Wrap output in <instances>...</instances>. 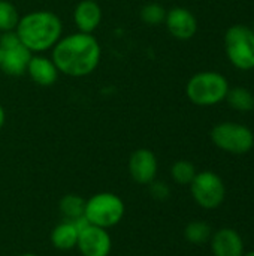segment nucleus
Segmentation results:
<instances>
[{"mask_svg": "<svg viewBox=\"0 0 254 256\" xmlns=\"http://www.w3.org/2000/svg\"><path fill=\"white\" fill-rule=\"evenodd\" d=\"M228 78L217 70L195 74L186 84L187 99L198 106H213L226 100L229 92Z\"/></svg>", "mask_w": 254, "mask_h": 256, "instance_id": "7ed1b4c3", "label": "nucleus"}, {"mask_svg": "<svg viewBox=\"0 0 254 256\" xmlns=\"http://www.w3.org/2000/svg\"><path fill=\"white\" fill-rule=\"evenodd\" d=\"M226 100L232 110L240 112H250L254 110V94L244 87L229 88Z\"/></svg>", "mask_w": 254, "mask_h": 256, "instance_id": "f3484780", "label": "nucleus"}, {"mask_svg": "<svg viewBox=\"0 0 254 256\" xmlns=\"http://www.w3.org/2000/svg\"><path fill=\"white\" fill-rule=\"evenodd\" d=\"M127 170L135 183L148 186L157 177V171H159L157 156L150 148H138L130 154Z\"/></svg>", "mask_w": 254, "mask_h": 256, "instance_id": "1a4fd4ad", "label": "nucleus"}, {"mask_svg": "<svg viewBox=\"0 0 254 256\" xmlns=\"http://www.w3.org/2000/svg\"><path fill=\"white\" fill-rule=\"evenodd\" d=\"M15 33L31 54H43L63 36V22L51 10H31L19 16Z\"/></svg>", "mask_w": 254, "mask_h": 256, "instance_id": "f03ea898", "label": "nucleus"}, {"mask_svg": "<svg viewBox=\"0 0 254 256\" xmlns=\"http://www.w3.org/2000/svg\"><path fill=\"white\" fill-rule=\"evenodd\" d=\"M31 52L19 42L9 48H1V62L0 69L9 76H21L25 74Z\"/></svg>", "mask_w": 254, "mask_h": 256, "instance_id": "ddd939ff", "label": "nucleus"}, {"mask_svg": "<svg viewBox=\"0 0 254 256\" xmlns=\"http://www.w3.org/2000/svg\"><path fill=\"white\" fill-rule=\"evenodd\" d=\"M0 62H1V48H0Z\"/></svg>", "mask_w": 254, "mask_h": 256, "instance_id": "a878e982", "label": "nucleus"}, {"mask_svg": "<svg viewBox=\"0 0 254 256\" xmlns=\"http://www.w3.org/2000/svg\"><path fill=\"white\" fill-rule=\"evenodd\" d=\"M25 72L30 76V80L40 87H51L52 84H55L60 75L52 58L42 54L31 56Z\"/></svg>", "mask_w": 254, "mask_h": 256, "instance_id": "9b49d317", "label": "nucleus"}, {"mask_svg": "<svg viewBox=\"0 0 254 256\" xmlns=\"http://www.w3.org/2000/svg\"><path fill=\"white\" fill-rule=\"evenodd\" d=\"M4 122H6V112H4V108L0 105V130H1L3 126H4Z\"/></svg>", "mask_w": 254, "mask_h": 256, "instance_id": "5701e85b", "label": "nucleus"}, {"mask_svg": "<svg viewBox=\"0 0 254 256\" xmlns=\"http://www.w3.org/2000/svg\"><path fill=\"white\" fill-rule=\"evenodd\" d=\"M148 186H150V194H151V196H153L154 200L165 201V200H168V198H169V195H171V189H169V186H168L166 183H163V182H157V180H154V182H153V183H150Z\"/></svg>", "mask_w": 254, "mask_h": 256, "instance_id": "4be33fe9", "label": "nucleus"}, {"mask_svg": "<svg viewBox=\"0 0 254 256\" xmlns=\"http://www.w3.org/2000/svg\"><path fill=\"white\" fill-rule=\"evenodd\" d=\"M166 9L156 2L147 3L141 8L139 10V18L144 24L150 26V27H156L160 24H165V18H166Z\"/></svg>", "mask_w": 254, "mask_h": 256, "instance_id": "6ab92c4d", "label": "nucleus"}, {"mask_svg": "<svg viewBox=\"0 0 254 256\" xmlns=\"http://www.w3.org/2000/svg\"><path fill=\"white\" fill-rule=\"evenodd\" d=\"M211 250L214 256H243L246 254L243 237L232 228L219 230L211 236Z\"/></svg>", "mask_w": 254, "mask_h": 256, "instance_id": "f8f14e48", "label": "nucleus"}, {"mask_svg": "<svg viewBox=\"0 0 254 256\" xmlns=\"http://www.w3.org/2000/svg\"><path fill=\"white\" fill-rule=\"evenodd\" d=\"M102 21V8L96 0H81L73 9V22L78 32L93 33Z\"/></svg>", "mask_w": 254, "mask_h": 256, "instance_id": "4468645a", "label": "nucleus"}, {"mask_svg": "<svg viewBox=\"0 0 254 256\" xmlns=\"http://www.w3.org/2000/svg\"><path fill=\"white\" fill-rule=\"evenodd\" d=\"M18 256H39V255H36V254H22V255H18Z\"/></svg>", "mask_w": 254, "mask_h": 256, "instance_id": "b1692460", "label": "nucleus"}, {"mask_svg": "<svg viewBox=\"0 0 254 256\" xmlns=\"http://www.w3.org/2000/svg\"><path fill=\"white\" fill-rule=\"evenodd\" d=\"M252 30H253V32H254V22H253V27H252Z\"/></svg>", "mask_w": 254, "mask_h": 256, "instance_id": "bb28decb", "label": "nucleus"}, {"mask_svg": "<svg viewBox=\"0 0 254 256\" xmlns=\"http://www.w3.org/2000/svg\"><path fill=\"white\" fill-rule=\"evenodd\" d=\"M165 26L178 40H189L198 32V20L195 14L183 6H175L166 12Z\"/></svg>", "mask_w": 254, "mask_h": 256, "instance_id": "9d476101", "label": "nucleus"}, {"mask_svg": "<svg viewBox=\"0 0 254 256\" xmlns=\"http://www.w3.org/2000/svg\"><path fill=\"white\" fill-rule=\"evenodd\" d=\"M214 146L231 154H246L254 147V134L246 124L222 122L211 130Z\"/></svg>", "mask_w": 254, "mask_h": 256, "instance_id": "423d86ee", "label": "nucleus"}, {"mask_svg": "<svg viewBox=\"0 0 254 256\" xmlns=\"http://www.w3.org/2000/svg\"><path fill=\"white\" fill-rule=\"evenodd\" d=\"M18 21L19 15L13 3L9 0H0V33L15 30Z\"/></svg>", "mask_w": 254, "mask_h": 256, "instance_id": "412c9836", "label": "nucleus"}, {"mask_svg": "<svg viewBox=\"0 0 254 256\" xmlns=\"http://www.w3.org/2000/svg\"><path fill=\"white\" fill-rule=\"evenodd\" d=\"M124 213L126 204L117 194L100 192L94 194L85 201L84 219L90 225L109 230L123 220Z\"/></svg>", "mask_w": 254, "mask_h": 256, "instance_id": "20e7f679", "label": "nucleus"}, {"mask_svg": "<svg viewBox=\"0 0 254 256\" xmlns=\"http://www.w3.org/2000/svg\"><path fill=\"white\" fill-rule=\"evenodd\" d=\"M198 174L195 165L189 160H177L171 166V177L180 186H190L195 176Z\"/></svg>", "mask_w": 254, "mask_h": 256, "instance_id": "aec40b11", "label": "nucleus"}, {"mask_svg": "<svg viewBox=\"0 0 254 256\" xmlns=\"http://www.w3.org/2000/svg\"><path fill=\"white\" fill-rule=\"evenodd\" d=\"M225 51L232 66L240 70L254 69V32L244 24H234L225 33Z\"/></svg>", "mask_w": 254, "mask_h": 256, "instance_id": "39448f33", "label": "nucleus"}, {"mask_svg": "<svg viewBox=\"0 0 254 256\" xmlns=\"http://www.w3.org/2000/svg\"><path fill=\"white\" fill-rule=\"evenodd\" d=\"M211 226L204 220H193L184 230V237L192 244H204L211 238Z\"/></svg>", "mask_w": 254, "mask_h": 256, "instance_id": "a211bd4d", "label": "nucleus"}, {"mask_svg": "<svg viewBox=\"0 0 254 256\" xmlns=\"http://www.w3.org/2000/svg\"><path fill=\"white\" fill-rule=\"evenodd\" d=\"M51 58L60 74L70 78H82L93 74L102 57V48L93 33H69L61 36L51 50Z\"/></svg>", "mask_w": 254, "mask_h": 256, "instance_id": "f257e3e1", "label": "nucleus"}, {"mask_svg": "<svg viewBox=\"0 0 254 256\" xmlns=\"http://www.w3.org/2000/svg\"><path fill=\"white\" fill-rule=\"evenodd\" d=\"M76 248L82 256H109L112 240L108 230L85 224L79 230Z\"/></svg>", "mask_w": 254, "mask_h": 256, "instance_id": "6e6552de", "label": "nucleus"}, {"mask_svg": "<svg viewBox=\"0 0 254 256\" xmlns=\"http://www.w3.org/2000/svg\"><path fill=\"white\" fill-rule=\"evenodd\" d=\"M58 208H60L61 214L64 216V220H73L75 222V220L84 218L85 200L79 195L69 194L60 200Z\"/></svg>", "mask_w": 254, "mask_h": 256, "instance_id": "dca6fc26", "label": "nucleus"}, {"mask_svg": "<svg viewBox=\"0 0 254 256\" xmlns=\"http://www.w3.org/2000/svg\"><path fill=\"white\" fill-rule=\"evenodd\" d=\"M243 256H254V250H252V252H247V254H244Z\"/></svg>", "mask_w": 254, "mask_h": 256, "instance_id": "393cba45", "label": "nucleus"}, {"mask_svg": "<svg viewBox=\"0 0 254 256\" xmlns=\"http://www.w3.org/2000/svg\"><path fill=\"white\" fill-rule=\"evenodd\" d=\"M190 192L195 202L205 208L214 210L220 207L226 198V186L214 171H201L190 183Z\"/></svg>", "mask_w": 254, "mask_h": 256, "instance_id": "0eeeda50", "label": "nucleus"}, {"mask_svg": "<svg viewBox=\"0 0 254 256\" xmlns=\"http://www.w3.org/2000/svg\"><path fill=\"white\" fill-rule=\"evenodd\" d=\"M78 236H79V228L73 220H63L58 225L54 226V230L51 231V243L57 250H72L73 248H76V242H78Z\"/></svg>", "mask_w": 254, "mask_h": 256, "instance_id": "2eb2a0df", "label": "nucleus"}]
</instances>
